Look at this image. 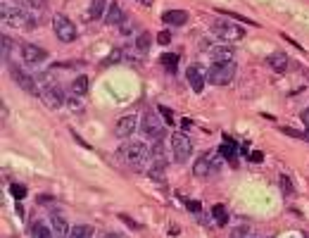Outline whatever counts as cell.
Returning <instances> with one entry per match:
<instances>
[{
	"label": "cell",
	"instance_id": "obj_2",
	"mask_svg": "<svg viewBox=\"0 0 309 238\" xmlns=\"http://www.w3.org/2000/svg\"><path fill=\"white\" fill-rule=\"evenodd\" d=\"M119 155H122V160H126L131 167H143L150 160V150H147V145L145 143H140V141H129V143H124L122 148H119Z\"/></svg>",
	"mask_w": 309,
	"mask_h": 238
},
{
	"label": "cell",
	"instance_id": "obj_16",
	"mask_svg": "<svg viewBox=\"0 0 309 238\" xmlns=\"http://www.w3.org/2000/svg\"><path fill=\"white\" fill-rule=\"evenodd\" d=\"M162 22L167 26H183L188 22V12H183V10H167L162 15Z\"/></svg>",
	"mask_w": 309,
	"mask_h": 238
},
{
	"label": "cell",
	"instance_id": "obj_21",
	"mask_svg": "<svg viewBox=\"0 0 309 238\" xmlns=\"http://www.w3.org/2000/svg\"><path fill=\"white\" fill-rule=\"evenodd\" d=\"M107 0H91V8H88V19H100L105 12Z\"/></svg>",
	"mask_w": 309,
	"mask_h": 238
},
{
	"label": "cell",
	"instance_id": "obj_33",
	"mask_svg": "<svg viewBox=\"0 0 309 238\" xmlns=\"http://www.w3.org/2000/svg\"><path fill=\"white\" fill-rule=\"evenodd\" d=\"M0 38H3V57L10 60V38L8 36H0Z\"/></svg>",
	"mask_w": 309,
	"mask_h": 238
},
{
	"label": "cell",
	"instance_id": "obj_36",
	"mask_svg": "<svg viewBox=\"0 0 309 238\" xmlns=\"http://www.w3.org/2000/svg\"><path fill=\"white\" fill-rule=\"evenodd\" d=\"M117 60H119V50H114V53H112V57H109V62H117Z\"/></svg>",
	"mask_w": 309,
	"mask_h": 238
},
{
	"label": "cell",
	"instance_id": "obj_31",
	"mask_svg": "<svg viewBox=\"0 0 309 238\" xmlns=\"http://www.w3.org/2000/svg\"><path fill=\"white\" fill-rule=\"evenodd\" d=\"M250 236V229H247V226H240V229H236L231 233V238H247Z\"/></svg>",
	"mask_w": 309,
	"mask_h": 238
},
{
	"label": "cell",
	"instance_id": "obj_17",
	"mask_svg": "<svg viewBox=\"0 0 309 238\" xmlns=\"http://www.w3.org/2000/svg\"><path fill=\"white\" fill-rule=\"evenodd\" d=\"M124 12H122V8L117 5V3H109V8H107V19L105 22L109 24V26H122L124 24Z\"/></svg>",
	"mask_w": 309,
	"mask_h": 238
},
{
	"label": "cell",
	"instance_id": "obj_8",
	"mask_svg": "<svg viewBox=\"0 0 309 238\" xmlns=\"http://www.w3.org/2000/svg\"><path fill=\"white\" fill-rule=\"evenodd\" d=\"M10 76L19 84V88H22L24 93L29 95H38V84H36V79L31 76V74H26V71L22 69V67H17V64H10Z\"/></svg>",
	"mask_w": 309,
	"mask_h": 238
},
{
	"label": "cell",
	"instance_id": "obj_7",
	"mask_svg": "<svg viewBox=\"0 0 309 238\" xmlns=\"http://www.w3.org/2000/svg\"><path fill=\"white\" fill-rule=\"evenodd\" d=\"M53 29H55V36H57L62 43H71V41H76V26H74L71 19H67L64 15H55L53 17Z\"/></svg>",
	"mask_w": 309,
	"mask_h": 238
},
{
	"label": "cell",
	"instance_id": "obj_5",
	"mask_svg": "<svg viewBox=\"0 0 309 238\" xmlns=\"http://www.w3.org/2000/svg\"><path fill=\"white\" fill-rule=\"evenodd\" d=\"M171 152H174V162L183 165L190 160V152H193V143L185 134H171Z\"/></svg>",
	"mask_w": 309,
	"mask_h": 238
},
{
	"label": "cell",
	"instance_id": "obj_39",
	"mask_svg": "<svg viewBox=\"0 0 309 238\" xmlns=\"http://www.w3.org/2000/svg\"><path fill=\"white\" fill-rule=\"evenodd\" d=\"M105 238H122V236H117V233H107Z\"/></svg>",
	"mask_w": 309,
	"mask_h": 238
},
{
	"label": "cell",
	"instance_id": "obj_25",
	"mask_svg": "<svg viewBox=\"0 0 309 238\" xmlns=\"http://www.w3.org/2000/svg\"><path fill=\"white\" fill-rule=\"evenodd\" d=\"M212 217H214L216 224H226V222H228V212H226L224 205H214V207H212Z\"/></svg>",
	"mask_w": 309,
	"mask_h": 238
},
{
	"label": "cell",
	"instance_id": "obj_32",
	"mask_svg": "<svg viewBox=\"0 0 309 238\" xmlns=\"http://www.w3.org/2000/svg\"><path fill=\"white\" fill-rule=\"evenodd\" d=\"M185 205H188V210L193 214H200V210H202V205L200 203H195V200H185Z\"/></svg>",
	"mask_w": 309,
	"mask_h": 238
},
{
	"label": "cell",
	"instance_id": "obj_11",
	"mask_svg": "<svg viewBox=\"0 0 309 238\" xmlns=\"http://www.w3.org/2000/svg\"><path fill=\"white\" fill-rule=\"evenodd\" d=\"M22 57H24V62L26 64H41V62H46L50 55H48L43 48L33 46V43H24L22 46Z\"/></svg>",
	"mask_w": 309,
	"mask_h": 238
},
{
	"label": "cell",
	"instance_id": "obj_19",
	"mask_svg": "<svg viewBox=\"0 0 309 238\" xmlns=\"http://www.w3.org/2000/svg\"><path fill=\"white\" fill-rule=\"evenodd\" d=\"M88 86H91V81H88V76H76V79L71 81V95H76V98H81V95L88 93Z\"/></svg>",
	"mask_w": 309,
	"mask_h": 238
},
{
	"label": "cell",
	"instance_id": "obj_27",
	"mask_svg": "<svg viewBox=\"0 0 309 238\" xmlns=\"http://www.w3.org/2000/svg\"><path fill=\"white\" fill-rule=\"evenodd\" d=\"M278 181H281V188H283V195H293V181L288 179V174H281L278 176Z\"/></svg>",
	"mask_w": 309,
	"mask_h": 238
},
{
	"label": "cell",
	"instance_id": "obj_37",
	"mask_svg": "<svg viewBox=\"0 0 309 238\" xmlns=\"http://www.w3.org/2000/svg\"><path fill=\"white\" fill-rule=\"evenodd\" d=\"M136 3H140V5H145V8H150V5H152V0H136Z\"/></svg>",
	"mask_w": 309,
	"mask_h": 238
},
{
	"label": "cell",
	"instance_id": "obj_38",
	"mask_svg": "<svg viewBox=\"0 0 309 238\" xmlns=\"http://www.w3.org/2000/svg\"><path fill=\"white\" fill-rule=\"evenodd\" d=\"M302 117H304V122L309 124V110H304V114H302Z\"/></svg>",
	"mask_w": 309,
	"mask_h": 238
},
{
	"label": "cell",
	"instance_id": "obj_29",
	"mask_svg": "<svg viewBox=\"0 0 309 238\" xmlns=\"http://www.w3.org/2000/svg\"><path fill=\"white\" fill-rule=\"evenodd\" d=\"M24 5L31 10H43L46 8V0H24Z\"/></svg>",
	"mask_w": 309,
	"mask_h": 238
},
{
	"label": "cell",
	"instance_id": "obj_18",
	"mask_svg": "<svg viewBox=\"0 0 309 238\" xmlns=\"http://www.w3.org/2000/svg\"><path fill=\"white\" fill-rule=\"evenodd\" d=\"M266 62H269L271 69H274V71H281V74L288 69V55H286V53H271Z\"/></svg>",
	"mask_w": 309,
	"mask_h": 238
},
{
	"label": "cell",
	"instance_id": "obj_3",
	"mask_svg": "<svg viewBox=\"0 0 309 238\" xmlns=\"http://www.w3.org/2000/svg\"><path fill=\"white\" fill-rule=\"evenodd\" d=\"M236 76V62H214L207 69V81L214 86H226Z\"/></svg>",
	"mask_w": 309,
	"mask_h": 238
},
{
	"label": "cell",
	"instance_id": "obj_15",
	"mask_svg": "<svg viewBox=\"0 0 309 238\" xmlns=\"http://www.w3.org/2000/svg\"><path fill=\"white\" fill-rule=\"evenodd\" d=\"M50 229L57 233V236H69V222L62 217L60 210H50Z\"/></svg>",
	"mask_w": 309,
	"mask_h": 238
},
{
	"label": "cell",
	"instance_id": "obj_28",
	"mask_svg": "<svg viewBox=\"0 0 309 238\" xmlns=\"http://www.w3.org/2000/svg\"><path fill=\"white\" fill-rule=\"evenodd\" d=\"M10 193H12V195H15L17 200L26 198V188H24L22 183H12V186H10Z\"/></svg>",
	"mask_w": 309,
	"mask_h": 238
},
{
	"label": "cell",
	"instance_id": "obj_35",
	"mask_svg": "<svg viewBox=\"0 0 309 238\" xmlns=\"http://www.w3.org/2000/svg\"><path fill=\"white\" fill-rule=\"evenodd\" d=\"M119 219H122V222H126V224H129V226H133V229H136V231H138V229H140V226H138V224H136V222H133V219H131V217H126V214H122V217H119Z\"/></svg>",
	"mask_w": 309,
	"mask_h": 238
},
{
	"label": "cell",
	"instance_id": "obj_26",
	"mask_svg": "<svg viewBox=\"0 0 309 238\" xmlns=\"http://www.w3.org/2000/svg\"><path fill=\"white\" fill-rule=\"evenodd\" d=\"M219 155L226 157L228 162H236V148H233V143L228 141V145H221V148H219Z\"/></svg>",
	"mask_w": 309,
	"mask_h": 238
},
{
	"label": "cell",
	"instance_id": "obj_23",
	"mask_svg": "<svg viewBox=\"0 0 309 238\" xmlns=\"http://www.w3.org/2000/svg\"><path fill=\"white\" fill-rule=\"evenodd\" d=\"M69 238H93V226H86V224H79L69 231Z\"/></svg>",
	"mask_w": 309,
	"mask_h": 238
},
{
	"label": "cell",
	"instance_id": "obj_24",
	"mask_svg": "<svg viewBox=\"0 0 309 238\" xmlns=\"http://www.w3.org/2000/svg\"><path fill=\"white\" fill-rule=\"evenodd\" d=\"M136 46H138L140 53H147L150 50V46H152V36L150 33H138V38H136Z\"/></svg>",
	"mask_w": 309,
	"mask_h": 238
},
{
	"label": "cell",
	"instance_id": "obj_6",
	"mask_svg": "<svg viewBox=\"0 0 309 238\" xmlns=\"http://www.w3.org/2000/svg\"><path fill=\"white\" fill-rule=\"evenodd\" d=\"M140 129H143L145 138H150V141H160L162 134H164L162 119H160V114H154V112H145V114H143V119H140Z\"/></svg>",
	"mask_w": 309,
	"mask_h": 238
},
{
	"label": "cell",
	"instance_id": "obj_20",
	"mask_svg": "<svg viewBox=\"0 0 309 238\" xmlns=\"http://www.w3.org/2000/svg\"><path fill=\"white\" fill-rule=\"evenodd\" d=\"M160 62H162V67L169 74H176V67H178V55H174V53H164L162 57H160Z\"/></svg>",
	"mask_w": 309,
	"mask_h": 238
},
{
	"label": "cell",
	"instance_id": "obj_13",
	"mask_svg": "<svg viewBox=\"0 0 309 238\" xmlns=\"http://www.w3.org/2000/svg\"><path fill=\"white\" fill-rule=\"evenodd\" d=\"M136 131V117L133 114H126L114 124V136L117 138H129V136Z\"/></svg>",
	"mask_w": 309,
	"mask_h": 238
},
{
	"label": "cell",
	"instance_id": "obj_30",
	"mask_svg": "<svg viewBox=\"0 0 309 238\" xmlns=\"http://www.w3.org/2000/svg\"><path fill=\"white\" fill-rule=\"evenodd\" d=\"M157 43H162V46H169V43H171V33L169 31H160V33H157Z\"/></svg>",
	"mask_w": 309,
	"mask_h": 238
},
{
	"label": "cell",
	"instance_id": "obj_12",
	"mask_svg": "<svg viewBox=\"0 0 309 238\" xmlns=\"http://www.w3.org/2000/svg\"><path fill=\"white\" fill-rule=\"evenodd\" d=\"M185 79H188V84H190V88H193L195 93H202V88H205V76H202V69L198 67V64H190L188 69H185Z\"/></svg>",
	"mask_w": 309,
	"mask_h": 238
},
{
	"label": "cell",
	"instance_id": "obj_10",
	"mask_svg": "<svg viewBox=\"0 0 309 238\" xmlns=\"http://www.w3.org/2000/svg\"><path fill=\"white\" fill-rule=\"evenodd\" d=\"M214 157H216V152L214 150H209V152H205L198 162H195V167H193V174L198 176V179H207V176H212V172H216V167L212 165L214 162Z\"/></svg>",
	"mask_w": 309,
	"mask_h": 238
},
{
	"label": "cell",
	"instance_id": "obj_34",
	"mask_svg": "<svg viewBox=\"0 0 309 238\" xmlns=\"http://www.w3.org/2000/svg\"><path fill=\"white\" fill-rule=\"evenodd\" d=\"M160 112L164 114V119H167V124H171V122H174V117H171V110H169V107H164V105H160Z\"/></svg>",
	"mask_w": 309,
	"mask_h": 238
},
{
	"label": "cell",
	"instance_id": "obj_9",
	"mask_svg": "<svg viewBox=\"0 0 309 238\" xmlns=\"http://www.w3.org/2000/svg\"><path fill=\"white\" fill-rule=\"evenodd\" d=\"M207 48V55L214 60V62H233L236 57V50H233L231 43H214V46H205Z\"/></svg>",
	"mask_w": 309,
	"mask_h": 238
},
{
	"label": "cell",
	"instance_id": "obj_4",
	"mask_svg": "<svg viewBox=\"0 0 309 238\" xmlns=\"http://www.w3.org/2000/svg\"><path fill=\"white\" fill-rule=\"evenodd\" d=\"M212 33L221 43H240L245 38V31L240 29L238 24H231V22H214L212 24Z\"/></svg>",
	"mask_w": 309,
	"mask_h": 238
},
{
	"label": "cell",
	"instance_id": "obj_14",
	"mask_svg": "<svg viewBox=\"0 0 309 238\" xmlns=\"http://www.w3.org/2000/svg\"><path fill=\"white\" fill-rule=\"evenodd\" d=\"M41 95H43V103H46L50 110H57V107L64 105V95H62V91L57 86H48Z\"/></svg>",
	"mask_w": 309,
	"mask_h": 238
},
{
	"label": "cell",
	"instance_id": "obj_1",
	"mask_svg": "<svg viewBox=\"0 0 309 238\" xmlns=\"http://www.w3.org/2000/svg\"><path fill=\"white\" fill-rule=\"evenodd\" d=\"M3 19H5V24H10L12 29H24V31H29V29L36 26L33 17H31L24 8H19V5H12V8H10V0H3Z\"/></svg>",
	"mask_w": 309,
	"mask_h": 238
},
{
	"label": "cell",
	"instance_id": "obj_22",
	"mask_svg": "<svg viewBox=\"0 0 309 238\" xmlns=\"http://www.w3.org/2000/svg\"><path fill=\"white\" fill-rule=\"evenodd\" d=\"M31 238H53V233L43 222H33L31 224Z\"/></svg>",
	"mask_w": 309,
	"mask_h": 238
}]
</instances>
